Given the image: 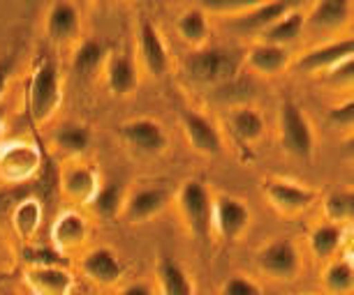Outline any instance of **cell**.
<instances>
[{"instance_id": "obj_25", "label": "cell", "mask_w": 354, "mask_h": 295, "mask_svg": "<svg viewBox=\"0 0 354 295\" xmlns=\"http://www.w3.org/2000/svg\"><path fill=\"white\" fill-rule=\"evenodd\" d=\"M230 127L243 143H257L264 136V116L252 106H241V109L232 111Z\"/></svg>"}, {"instance_id": "obj_32", "label": "cell", "mask_w": 354, "mask_h": 295, "mask_svg": "<svg viewBox=\"0 0 354 295\" xmlns=\"http://www.w3.org/2000/svg\"><path fill=\"white\" fill-rule=\"evenodd\" d=\"M322 284L329 293L345 295L352 291L354 286V270H352V261L350 258H338L324 270Z\"/></svg>"}, {"instance_id": "obj_38", "label": "cell", "mask_w": 354, "mask_h": 295, "mask_svg": "<svg viewBox=\"0 0 354 295\" xmlns=\"http://www.w3.org/2000/svg\"><path fill=\"white\" fill-rule=\"evenodd\" d=\"M118 295H153V291L149 284H132L128 288H123Z\"/></svg>"}, {"instance_id": "obj_35", "label": "cell", "mask_w": 354, "mask_h": 295, "mask_svg": "<svg viewBox=\"0 0 354 295\" xmlns=\"http://www.w3.org/2000/svg\"><path fill=\"white\" fill-rule=\"evenodd\" d=\"M225 295H259V286L248 277H232L223 286Z\"/></svg>"}, {"instance_id": "obj_3", "label": "cell", "mask_w": 354, "mask_h": 295, "mask_svg": "<svg viewBox=\"0 0 354 295\" xmlns=\"http://www.w3.org/2000/svg\"><path fill=\"white\" fill-rule=\"evenodd\" d=\"M241 58L230 49L209 46V49H197L185 58V70L192 79L202 83H225L236 77Z\"/></svg>"}, {"instance_id": "obj_22", "label": "cell", "mask_w": 354, "mask_h": 295, "mask_svg": "<svg viewBox=\"0 0 354 295\" xmlns=\"http://www.w3.org/2000/svg\"><path fill=\"white\" fill-rule=\"evenodd\" d=\"M352 3L350 0H322L313 5V12L306 17L313 28L317 30H336L343 23L350 21Z\"/></svg>"}, {"instance_id": "obj_1", "label": "cell", "mask_w": 354, "mask_h": 295, "mask_svg": "<svg viewBox=\"0 0 354 295\" xmlns=\"http://www.w3.org/2000/svg\"><path fill=\"white\" fill-rule=\"evenodd\" d=\"M176 203L188 231L199 243H209L213 229V196L202 180H185L178 187Z\"/></svg>"}, {"instance_id": "obj_10", "label": "cell", "mask_w": 354, "mask_h": 295, "mask_svg": "<svg viewBox=\"0 0 354 295\" xmlns=\"http://www.w3.org/2000/svg\"><path fill=\"white\" fill-rule=\"evenodd\" d=\"M169 203V192L165 187H139L132 194H125L121 214L130 224H144L153 217H158Z\"/></svg>"}, {"instance_id": "obj_20", "label": "cell", "mask_w": 354, "mask_h": 295, "mask_svg": "<svg viewBox=\"0 0 354 295\" xmlns=\"http://www.w3.org/2000/svg\"><path fill=\"white\" fill-rule=\"evenodd\" d=\"M86 236H88V224H86V219L75 210L61 212L51 226V238L58 252L77 250L79 245H84Z\"/></svg>"}, {"instance_id": "obj_28", "label": "cell", "mask_w": 354, "mask_h": 295, "mask_svg": "<svg viewBox=\"0 0 354 295\" xmlns=\"http://www.w3.org/2000/svg\"><path fill=\"white\" fill-rule=\"evenodd\" d=\"M345 240V229L338 224H319L317 229H313L308 243H310V252L315 254L317 258H331L333 254L340 250Z\"/></svg>"}, {"instance_id": "obj_2", "label": "cell", "mask_w": 354, "mask_h": 295, "mask_svg": "<svg viewBox=\"0 0 354 295\" xmlns=\"http://www.w3.org/2000/svg\"><path fill=\"white\" fill-rule=\"evenodd\" d=\"M63 102L61 72L53 60H42L32 70L28 85V111L35 123H46Z\"/></svg>"}, {"instance_id": "obj_29", "label": "cell", "mask_w": 354, "mask_h": 295, "mask_svg": "<svg viewBox=\"0 0 354 295\" xmlns=\"http://www.w3.org/2000/svg\"><path fill=\"white\" fill-rule=\"evenodd\" d=\"M53 145L68 155H84L91 145V132L88 127L79 123H65L53 134Z\"/></svg>"}, {"instance_id": "obj_17", "label": "cell", "mask_w": 354, "mask_h": 295, "mask_svg": "<svg viewBox=\"0 0 354 295\" xmlns=\"http://www.w3.org/2000/svg\"><path fill=\"white\" fill-rule=\"evenodd\" d=\"M104 79L113 95H130L139 85L137 63L130 53H111L104 60Z\"/></svg>"}, {"instance_id": "obj_34", "label": "cell", "mask_w": 354, "mask_h": 295, "mask_svg": "<svg viewBox=\"0 0 354 295\" xmlns=\"http://www.w3.org/2000/svg\"><path fill=\"white\" fill-rule=\"evenodd\" d=\"M326 120H329L333 127H340V130H352V125H354V102H352V99H347V102L333 106V109L329 111V116H326Z\"/></svg>"}, {"instance_id": "obj_30", "label": "cell", "mask_w": 354, "mask_h": 295, "mask_svg": "<svg viewBox=\"0 0 354 295\" xmlns=\"http://www.w3.org/2000/svg\"><path fill=\"white\" fill-rule=\"evenodd\" d=\"M104 60L106 46L100 39H84L77 46L75 56H72V67H75V72L84 74V77H91V74H95L104 65Z\"/></svg>"}, {"instance_id": "obj_14", "label": "cell", "mask_w": 354, "mask_h": 295, "mask_svg": "<svg viewBox=\"0 0 354 295\" xmlns=\"http://www.w3.org/2000/svg\"><path fill=\"white\" fill-rule=\"evenodd\" d=\"M79 28H82V10H79L75 3L58 0V3L49 5L46 19H44V30L51 42H56V44L68 42V39L77 35Z\"/></svg>"}, {"instance_id": "obj_31", "label": "cell", "mask_w": 354, "mask_h": 295, "mask_svg": "<svg viewBox=\"0 0 354 295\" xmlns=\"http://www.w3.org/2000/svg\"><path fill=\"white\" fill-rule=\"evenodd\" d=\"M324 214L329 224L343 226L354 217V192L352 190H336L324 199Z\"/></svg>"}, {"instance_id": "obj_5", "label": "cell", "mask_w": 354, "mask_h": 295, "mask_svg": "<svg viewBox=\"0 0 354 295\" xmlns=\"http://www.w3.org/2000/svg\"><path fill=\"white\" fill-rule=\"evenodd\" d=\"M181 127L185 132L188 143L195 148L197 152H202L206 157H216L223 152V134L216 127L211 118L202 116L199 111L192 109H181Z\"/></svg>"}, {"instance_id": "obj_12", "label": "cell", "mask_w": 354, "mask_h": 295, "mask_svg": "<svg viewBox=\"0 0 354 295\" xmlns=\"http://www.w3.org/2000/svg\"><path fill=\"white\" fill-rule=\"evenodd\" d=\"M137 44H139V56H142V63L149 70V74H153V77H165L167 70H169V53H167L165 39L160 35V30L149 19L139 21Z\"/></svg>"}, {"instance_id": "obj_4", "label": "cell", "mask_w": 354, "mask_h": 295, "mask_svg": "<svg viewBox=\"0 0 354 295\" xmlns=\"http://www.w3.org/2000/svg\"><path fill=\"white\" fill-rule=\"evenodd\" d=\"M280 145L292 157L306 159V162L315 152V132H313L310 120L301 111V106L290 99L280 106Z\"/></svg>"}, {"instance_id": "obj_15", "label": "cell", "mask_w": 354, "mask_h": 295, "mask_svg": "<svg viewBox=\"0 0 354 295\" xmlns=\"http://www.w3.org/2000/svg\"><path fill=\"white\" fill-rule=\"evenodd\" d=\"M61 187L65 196L72 199L75 203L88 205L91 199L100 190V176L93 166L84 162H72L61 173Z\"/></svg>"}, {"instance_id": "obj_27", "label": "cell", "mask_w": 354, "mask_h": 295, "mask_svg": "<svg viewBox=\"0 0 354 295\" xmlns=\"http://www.w3.org/2000/svg\"><path fill=\"white\" fill-rule=\"evenodd\" d=\"M123 201H125V190L118 183H106L100 185V190L95 192V196L91 199L88 207L97 217L102 219H113L116 214H121L123 210Z\"/></svg>"}, {"instance_id": "obj_21", "label": "cell", "mask_w": 354, "mask_h": 295, "mask_svg": "<svg viewBox=\"0 0 354 295\" xmlns=\"http://www.w3.org/2000/svg\"><path fill=\"white\" fill-rule=\"evenodd\" d=\"M245 65L257 74H266V77H276V74L285 72L290 67V51L283 46H273L259 42L245 53Z\"/></svg>"}, {"instance_id": "obj_39", "label": "cell", "mask_w": 354, "mask_h": 295, "mask_svg": "<svg viewBox=\"0 0 354 295\" xmlns=\"http://www.w3.org/2000/svg\"><path fill=\"white\" fill-rule=\"evenodd\" d=\"M5 143V106L0 104V148Z\"/></svg>"}, {"instance_id": "obj_16", "label": "cell", "mask_w": 354, "mask_h": 295, "mask_svg": "<svg viewBox=\"0 0 354 295\" xmlns=\"http://www.w3.org/2000/svg\"><path fill=\"white\" fill-rule=\"evenodd\" d=\"M82 272L100 286H111L123 277V263L109 247H97L82 258Z\"/></svg>"}, {"instance_id": "obj_19", "label": "cell", "mask_w": 354, "mask_h": 295, "mask_svg": "<svg viewBox=\"0 0 354 295\" xmlns=\"http://www.w3.org/2000/svg\"><path fill=\"white\" fill-rule=\"evenodd\" d=\"M24 279L39 295H70L75 279L65 267H28Z\"/></svg>"}, {"instance_id": "obj_36", "label": "cell", "mask_w": 354, "mask_h": 295, "mask_svg": "<svg viewBox=\"0 0 354 295\" xmlns=\"http://www.w3.org/2000/svg\"><path fill=\"white\" fill-rule=\"evenodd\" d=\"M354 58H347V60H343V63H338L336 67H331L329 72V81L331 83H352V77H354Z\"/></svg>"}, {"instance_id": "obj_26", "label": "cell", "mask_w": 354, "mask_h": 295, "mask_svg": "<svg viewBox=\"0 0 354 295\" xmlns=\"http://www.w3.org/2000/svg\"><path fill=\"white\" fill-rule=\"evenodd\" d=\"M176 32L181 35V39L190 46H199L206 42L209 37V19H206V12L202 8H192L185 10L176 21Z\"/></svg>"}, {"instance_id": "obj_18", "label": "cell", "mask_w": 354, "mask_h": 295, "mask_svg": "<svg viewBox=\"0 0 354 295\" xmlns=\"http://www.w3.org/2000/svg\"><path fill=\"white\" fill-rule=\"evenodd\" d=\"M292 8H294L292 3H252L243 12L234 14V26L239 30L264 32L271 23H276Z\"/></svg>"}, {"instance_id": "obj_23", "label": "cell", "mask_w": 354, "mask_h": 295, "mask_svg": "<svg viewBox=\"0 0 354 295\" xmlns=\"http://www.w3.org/2000/svg\"><path fill=\"white\" fill-rule=\"evenodd\" d=\"M304 26H306V14L292 8L285 17H280L276 23H271L264 32H259V37H262L264 44H273V46H283V49H287V44H292L299 39Z\"/></svg>"}, {"instance_id": "obj_24", "label": "cell", "mask_w": 354, "mask_h": 295, "mask_svg": "<svg viewBox=\"0 0 354 295\" xmlns=\"http://www.w3.org/2000/svg\"><path fill=\"white\" fill-rule=\"evenodd\" d=\"M158 286L162 295H192L188 272L171 256H162L158 261Z\"/></svg>"}, {"instance_id": "obj_8", "label": "cell", "mask_w": 354, "mask_h": 295, "mask_svg": "<svg viewBox=\"0 0 354 295\" xmlns=\"http://www.w3.org/2000/svg\"><path fill=\"white\" fill-rule=\"evenodd\" d=\"M257 265L273 279H292L301 267V258L292 240H273L259 252Z\"/></svg>"}, {"instance_id": "obj_9", "label": "cell", "mask_w": 354, "mask_h": 295, "mask_svg": "<svg viewBox=\"0 0 354 295\" xmlns=\"http://www.w3.org/2000/svg\"><path fill=\"white\" fill-rule=\"evenodd\" d=\"M121 139L132 150L144 155H160L167 148L165 127L153 118H137L121 125Z\"/></svg>"}, {"instance_id": "obj_33", "label": "cell", "mask_w": 354, "mask_h": 295, "mask_svg": "<svg viewBox=\"0 0 354 295\" xmlns=\"http://www.w3.org/2000/svg\"><path fill=\"white\" fill-rule=\"evenodd\" d=\"M15 229L21 238H30L32 233L39 229V221H42V205L35 199H28L24 203L17 205L15 210Z\"/></svg>"}, {"instance_id": "obj_40", "label": "cell", "mask_w": 354, "mask_h": 295, "mask_svg": "<svg viewBox=\"0 0 354 295\" xmlns=\"http://www.w3.org/2000/svg\"><path fill=\"white\" fill-rule=\"evenodd\" d=\"M70 295H84V293H79V291H72Z\"/></svg>"}, {"instance_id": "obj_7", "label": "cell", "mask_w": 354, "mask_h": 295, "mask_svg": "<svg viewBox=\"0 0 354 295\" xmlns=\"http://www.w3.org/2000/svg\"><path fill=\"white\" fill-rule=\"evenodd\" d=\"M264 196L276 207L280 214H299L315 203L317 194L308 190L304 185H297L292 180H266L264 185Z\"/></svg>"}, {"instance_id": "obj_37", "label": "cell", "mask_w": 354, "mask_h": 295, "mask_svg": "<svg viewBox=\"0 0 354 295\" xmlns=\"http://www.w3.org/2000/svg\"><path fill=\"white\" fill-rule=\"evenodd\" d=\"M12 70H15V58L12 56L0 58V97L5 95V90H8V85H10Z\"/></svg>"}, {"instance_id": "obj_13", "label": "cell", "mask_w": 354, "mask_h": 295, "mask_svg": "<svg viewBox=\"0 0 354 295\" xmlns=\"http://www.w3.org/2000/svg\"><path fill=\"white\" fill-rule=\"evenodd\" d=\"M347 58H354V42L352 37H340L333 42L319 44L315 49L306 51L299 58L297 67L304 72H329L331 67H336L338 63H343Z\"/></svg>"}, {"instance_id": "obj_6", "label": "cell", "mask_w": 354, "mask_h": 295, "mask_svg": "<svg viewBox=\"0 0 354 295\" xmlns=\"http://www.w3.org/2000/svg\"><path fill=\"white\" fill-rule=\"evenodd\" d=\"M39 169V150L28 141L3 143L0 148V176L10 183H24Z\"/></svg>"}, {"instance_id": "obj_11", "label": "cell", "mask_w": 354, "mask_h": 295, "mask_svg": "<svg viewBox=\"0 0 354 295\" xmlns=\"http://www.w3.org/2000/svg\"><path fill=\"white\" fill-rule=\"evenodd\" d=\"M250 224V207L234 196L213 199V229L225 240H236Z\"/></svg>"}]
</instances>
